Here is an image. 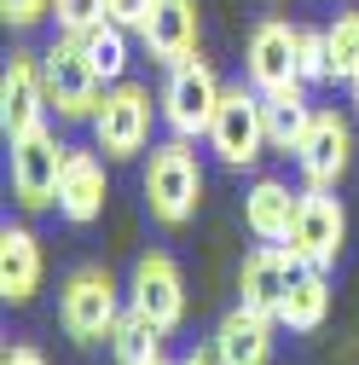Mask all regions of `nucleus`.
Returning <instances> with one entry per match:
<instances>
[{"label":"nucleus","mask_w":359,"mask_h":365,"mask_svg":"<svg viewBox=\"0 0 359 365\" xmlns=\"http://www.w3.org/2000/svg\"><path fill=\"white\" fill-rule=\"evenodd\" d=\"M140 192H145V209L157 226H186L203 203V163L192 151V140H180V133H168L162 145H151L145 168H140Z\"/></svg>","instance_id":"nucleus-1"},{"label":"nucleus","mask_w":359,"mask_h":365,"mask_svg":"<svg viewBox=\"0 0 359 365\" xmlns=\"http://www.w3.org/2000/svg\"><path fill=\"white\" fill-rule=\"evenodd\" d=\"M122 296H128V290L110 279V267H99V261L70 267L64 284H58V325H64V336L81 342V348L110 342L116 319H122V307H128Z\"/></svg>","instance_id":"nucleus-2"},{"label":"nucleus","mask_w":359,"mask_h":365,"mask_svg":"<svg viewBox=\"0 0 359 365\" xmlns=\"http://www.w3.org/2000/svg\"><path fill=\"white\" fill-rule=\"evenodd\" d=\"M162 116V99H151V87L140 81H110L105 87V99L93 110V151H105L110 163H133V157H145L151 145V122Z\"/></svg>","instance_id":"nucleus-3"},{"label":"nucleus","mask_w":359,"mask_h":365,"mask_svg":"<svg viewBox=\"0 0 359 365\" xmlns=\"http://www.w3.org/2000/svg\"><path fill=\"white\" fill-rule=\"evenodd\" d=\"M157 99H162L168 133H180V140H209L214 110H220V99H227V87H220V76H214V64H209L203 53H192V58L168 64V81H162Z\"/></svg>","instance_id":"nucleus-4"},{"label":"nucleus","mask_w":359,"mask_h":365,"mask_svg":"<svg viewBox=\"0 0 359 365\" xmlns=\"http://www.w3.org/2000/svg\"><path fill=\"white\" fill-rule=\"evenodd\" d=\"M209 151H214L220 168H238V174L273 151V140H266V99L249 81L227 87V99L214 110V128H209Z\"/></svg>","instance_id":"nucleus-5"},{"label":"nucleus","mask_w":359,"mask_h":365,"mask_svg":"<svg viewBox=\"0 0 359 365\" xmlns=\"http://www.w3.org/2000/svg\"><path fill=\"white\" fill-rule=\"evenodd\" d=\"M64 163H70V145L58 140L53 128H35L24 140L6 145V168H12V197L24 215H41V209H58V180H64Z\"/></svg>","instance_id":"nucleus-6"},{"label":"nucleus","mask_w":359,"mask_h":365,"mask_svg":"<svg viewBox=\"0 0 359 365\" xmlns=\"http://www.w3.org/2000/svg\"><path fill=\"white\" fill-rule=\"evenodd\" d=\"M41 70H47V99H53L58 122H93V110L105 99V81L93 76V64H87L76 35L58 29V41L41 53Z\"/></svg>","instance_id":"nucleus-7"},{"label":"nucleus","mask_w":359,"mask_h":365,"mask_svg":"<svg viewBox=\"0 0 359 365\" xmlns=\"http://www.w3.org/2000/svg\"><path fill=\"white\" fill-rule=\"evenodd\" d=\"M296 168H301V186L313 192H336L348 168H353V122L331 105L313 110L307 133H301V145H296Z\"/></svg>","instance_id":"nucleus-8"},{"label":"nucleus","mask_w":359,"mask_h":365,"mask_svg":"<svg viewBox=\"0 0 359 365\" xmlns=\"http://www.w3.org/2000/svg\"><path fill=\"white\" fill-rule=\"evenodd\" d=\"M244 81L255 93H284L301 81V29L284 18H261L244 41Z\"/></svg>","instance_id":"nucleus-9"},{"label":"nucleus","mask_w":359,"mask_h":365,"mask_svg":"<svg viewBox=\"0 0 359 365\" xmlns=\"http://www.w3.org/2000/svg\"><path fill=\"white\" fill-rule=\"evenodd\" d=\"M47 110H53V99H47L41 53H12L6 70H0V133H6V145L47 128Z\"/></svg>","instance_id":"nucleus-10"},{"label":"nucleus","mask_w":359,"mask_h":365,"mask_svg":"<svg viewBox=\"0 0 359 365\" xmlns=\"http://www.w3.org/2000/svg\"><path fill=\"white\" fill-rule=\"evenodd\" d=\"M342 244H348V209L336 192H313L301 186V209H296V226H290V250L301 255V267H336L342 261Z\"/></svg>","instance_id":"nucleus-11"},{"label":"nucleus","mask_w":359,"mask_h":365,"mask_svg":"<svg viewBox=\"0 0 359 365\" xmlns=\"http://www.w3.org/2000/svg\"><path fill=\"white\" fill-rule=\"evenodd\" d=\"M128 307L151 313L162 331H180V319H186V279H180L174 255L162 250H145L128 272Z\"/></svg>","instance_id":"nucleus-12"},{"label":"nucleus","mask_w":359,"mask_h":365,"mask_svg":"<svg viewBox=\"0 0 359 365\" xmlns=\"http://www.w3.org/2000/svg\"><path fill=\"white\" fill-rule=\"evenodd\" d=\"M296 272H301V255L290 244H255L244 255V267H238V302L279 319V302L296 284Z\"/></svg>","instance_id":"nucleus-13"},{"label":"nucleus","mask_w":359,"mask_h":365,"mask_svg":"<svg viewBox=\"0 0 359 365\" xmlns=\"http://www.w3.org/2000/svg\"><path fill=\"white\" fill-rule=\"evenodd\" d=\"M197 41H203V12H197V0H157L151 18L140 24V47H145L157 64L192 58Z\"/></svg>","instance_id":"nucleus-14"},{"label":"nucleus","mask_w":359,"mask_h":365,"mask_svg":"<svg viewBox=\"0 0 359 365\" xmlns=\"http://www.w3.org/2000/svg\"><path fill=\"white\" fill-rule=\"evenodd\" d=\"M105 151H76L70 145V163H64V180H58V215L70 226H93L105 215V197H110V180H105Z\"/></svg>","instance_id":"nucleus-15"},{"label":"nucleus","mask_w":359,"mask_h":365,"mask_svg":"<svg viewBox=\"0 0 359 365\" xmlns=\"http://www.w3.org/2000/svg\"><path fill=\"white\" fill-rule=\"evenodd\" d=\"M41 279H47V255H41V238L29 232V226H0V296H6L12 307L35 302Z\"/></svg>","instance_id":"nucleus-16"},{"label":"nucleus","mask_w":359,"mask_h":365,"mask_svg":"<svg viewBox=\"0 0 359 365\" xmlns=\"http://www.w3.org/2000/svg\"><path fill=\"white\" fill-rule=\"evenodd\" d=\"M296 209H301V192H290V180H273V174L249 180V192H244V226H249L261 244H290Z\"/></svg>","instance_id":"nucleus-17"},{"label":"nucleus","mask_w":359,"mask_h":365,"mask_svg":"<svg viewBox=\"0 0 359 365\" xmlns=\"http://www.w3.org/2000/svg\"><path fill=\"white\" fill-rule=\"evenodd\" d=\"M273 331H284L273 313H255V307H232L227 319L214 325V348L227 365H266L273 359Z\"/></svg>","instance_id":"nucleus-18"},{"label":"nucleus","mask_w":359,"mask_h":365,"mask_svg":"<svg viewBox=\"0 0 359 365\" xmlns=\"http://www.w3.org/2000/svg\"><path fill=\"white\" fill-rule=\"evenodd\" d=\"M325 319H331V279H325V267H301L296 284L279 302V325L296 331V336H307V331H319Z\"/></svg>","instance_id":"nucleus-19"},{"label":"nucleus","mask_w":359,"mask_h":365,"mask_svg":"<svg viewBox=\"0 0 359 365\" xmlns=\"http://www.w3.org/2000/svg\"><path fill=\"white\" fill-rule=\"evenodd\" d=\"M261 99H266V140H273V151L296 157V145H301L313 110H319V105H307V81L284 87V93H261Z\"/></svg>","instance_id":"nucleus-20"},{"label":"nucleus","mask_w":359,"mask_h":365,"mask_svg":"<svg viewBox=\"0 0 359 365\" xmlns=\"http://www.w3.org/2000/svg\"><path fill=\"white\" fill-rule=\"evenodd\" d=\"M128 35H133V29H122L116 18H99V24H87V29L76 35L81 53H87V64H93V76H99L105 87H110V81H128V64H133V58H128V53H133Z\"/></svg>","instance_id":"nucleus-21"},{"label":"nucleus","mask_w":359,"mask_h":365,"mask_svg":"<svg viewBox=\"0 0 359 365\" xmlns=\"http://www.w3.org/2000/svg\"><path fill=\"white\" fill-rule=\"evenodd\" d=\"M162 325L151 313H140V307H122V319H116V331H110V354H116V365H162Z\"/></svg>","instance_id":"nucleus-22"},{"label":"nucleus","mask_w":359,"mask_h":365,"mask_svg":"<svg viewBox=\"0 0 359 365\" xmlns=\"http://www.w3.org/2000/svg\"><path fill=\"white\" fill-rule=\"evenodd\" d=\"M325 47H331V81L359 76V12H336L325 24Z\"/></svg>","instance_id":"nucleus-23"},{"label":"nucleus","mask_w":359,"mask_h":365,"mask_svg":"<svg viewBox=\"0 0 359 365\" xmlns=\"http://www.w3.org/2000/svg\"><path fill=\"white\" fill-rule=\"evenodd\" d=\"M99 18H110V0H53V24L64 35H81L87 24H99Z\"/></svg>","instance_id":"nucleus-24"},{"label":"nucleus","mask_w":359,"mask_h":365,"mask_svg":"<svg viewBox=\"0 0 359 365\" xmlns=\"http://www.w3.org/2000/svg\"><path fill=\"white\" fill-rule=\"evenodd\" d=\"M301 81H307V87L331 81V47H325V29H301Z\"/></svg>","instance_id":"nucleus-25"},{"label":"nucleus","mask_w":359,"mask_h":365,"mask_svg":"<svg viewBox=\"0 0 359 365\" xmlns=\"http://www.w3.org/2000/svg\"><path fill=\"white\" fill-rule=\"evenodd\" d=\"M0 18L12 29H35V24L53 18V0H0Z\"/></svg>","instance_id":"nucleus-26"},{"label":"nucleus","mask_w":359,"mask_h":365,"mask_svg":"<svg viewBox=\"0 0 359 365\" xmlns=\"http://www.w3.org/2000/svg\"><path fill=\"white\" fill-rule=\"evenodd\" d=\"M151 6H157V0H110V18H116L122 29H133V35H140V24L151 18Z\"/></svg>","instance_id":"nucleus-27"},{"label":"nucleus","mask_w":359,"mask_h":365,"mask_svg":"<svg viewBox=\"0 0 359 365\" xmlns=\"http://www.w3.org/2000/svg\"><path fill=\"white\" fill-rule=\"evenodd\" d=\"M0 365H47V354H41V348H29V342H18V348H6V354H0Z\"/></svg>","instance_id":"nucleus-28"},{"label":"nucleus","mask_w":359,"mask_h":365,"mask_svg":"<svg viewBox=\"0 0 359 365\" xmlns=\"http://www.w3.org/2000/svg\"><path fill=\"white\" fill-rule=\"evenodd\" d=\"M174 365H227V359H220V348L209 342V348H192V354H180Z\"/></svg>","instance_id":"nucleus-29"},{"label":"nucleus","mask_w":359,"mask_h":365,"mask_svg":"<svg viewBox=\"0 0 359 365\" xmlns=\"http://www.w3.org/2000/svg\"><path fill=\"white\" fill-rule=\"evenodd\" d=\"M348 99H353V110H359V76H353V81H348Z\"/></svg>","instance_id":"nucleus-30"},{"label":"nucleus","mask_w":359,"mask_h":365,"mask_svg":"<svg viewBox=\"0 0 359 365\" xmlns=\"http://www.w3.org/2000/svg\"><path fill=\"white\" fill-rule=\"evenodd\" d=\"M162 365H168V359H162Z\"/></svg>","instance_id":"nucleus-31"}]
</instances>
